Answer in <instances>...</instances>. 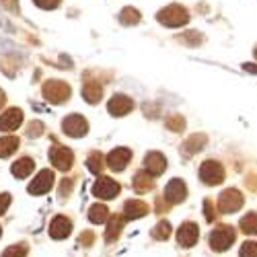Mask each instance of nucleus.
<instances>
[{"label": "nucleus", "instance_id": "7", "mask_svg": "<svg viewBox=\"0 0 257 257\" xmlns=\"http://www.w3.org/2000/svg\"><path fill=\"white\" fill-rule=\"evenodd\" d=\"M50 161L54 163L56 169H60V171H68V169L72 167L74 155H72V151H68L66 146L56 144V146H52V151H50Z\"/></svg>", "mask_w": 257, "mask_h": 257}, {"label": "nucleus", "instance_id": "33", "mask_svg": "<svg viewBox=\"0 0 257 257\" xmlns=\"http://www.w3.org/2000/svg\"><path fill=\"white\" fill-rule=\"evenodd\" d=\"M35 5L41 9H56L60 5V0H35Z\"/></svg>", "mask_w": 257, "mask_h": 257}, {"label": "nucleus", "instance_id": "31", "mask_svg": "<svg viewBox=\"0 0 257 257\" xmlns=\"http://www.w3.org/2000/svg\"><path fill=\"white\" fill-rule=\"evenodd\" d=\"M239 255H241V257H257V243H255V241H247V243H243Z\"/></svg>", "mask_w": 257, "mask_h": 257}, {"label": "nucleus", "instance_id": "39", "mask_svg": "<svg viewBox=\"0 0 257 257\" xmlns=\"http://www.w3.org/2000/svg\"><path fill=\"white\" fill-rule=\"evenodd\" d=\"M255 56H257V50H255Z\"/></svg>", "mask_w": 257, "mask_h": 257}, {"label": "nucleus", "instance_id": "4", "mask_svg": "<svg viewBox=\"0 0 257 257\" xmlns=\"http://www.w3.org/2000/svg\"><path fill=\"white\" fill-rule=\"evenodd\" d=\"M200 177L208 185H218L224 179V169H222V165L218 161H206L200 167Z\"/></svg>", "mask_w": 257, "mask_h": 257}, {"label": "nucleus", "instance_id": "34", "mask_svg": "<svg viewBox=\"0 0 257 257\" xmlns=\"http://www.w3.org/2000/svg\"><path fill=\"white\" fill-rule=\"evenodd\" d=\"M9 206H11V196L9 194H3V196H0V214H5Z\"/></svg>", "mask_w": 257, "mask_h": 257}, {"label": "nucleus", "instance_id": "12", "mask_svg": "<svg viewBox=\"0 0 257 257\" xmlns=\"http://www.w3.org/2000/svg\"><path fill=\"white\" fill-rule=\"evenodd\" d=\"M185 196H187V187H185V183L181 179H171L167 183V187H165V200L169 204H179V202L185 200Z\"/></svg>", "mask_w": 257, "mask_h": 257}, {"label": "nucleus", "instance_id": "10", "mask_svg": "<svg viewBox=\"0 0 257 257\" xmlns=\"http://www.w3.org/2000/svg\"><path fill=\"white\" fill-rule=\"evenodd\" d=\"M198 239H200V228H198V224L185 222V224L179 226V230H177V243H179L181 247H194V245L198 243Z\"/></svg>", "mask_w": 257, "mask_h": 257}, {"label": "nucleus", "instance_id": "37", "mask_svg": "<svg viewBox=\"0 0 257 257\" xmlns=\"http://www.w3.org/2000/svg\"><path fill=\"white\" fill-rule=\"evenodd\" d=\"M5 101H7V97H5V93H3V91H0V107L5 105Z\"/></svg>", "mask_w": 257, "mask_h": 257}, {"label": "nucleus", "instance_id": "15", "mask_svg": "<svg viewBox=\"0 0 257 257\" xmlns=\"http://www.w3.org/2000/svg\"><path fill=\"white\" fill-rule=\"evenodd\" d=\"M144 167L148 175H161L167 169V159L161 153H148L144 157Z\"/></svg>", "mask_w": 257, "mask_h": 257}, {"label": "nucleus", "instance_id": "29", "mask_svg": "<svg viewBox=\"0 0 257 257\" xmlns=\"http://www.w3.org/2000/svg\"><path fill=\"white\" fill-rule=\"evenodd\" d=\"M25 255H27V247L25 245H13L3 253V257H25Z\"/></svg>", "mask_w": 257, "mask_h": 257}, {"label": "nucleus", "instance_id": "18", "mask_svg": "<svg viewBox=\"0 0 257 257\" xmlns=\"http://www.w3.org/2000/svg\"><path fill=\"white\" fill-rule=\"evenodd\" d=\"M33 169H35V163L31 161V159H21V161H17L15 165H13V175L15 177H19V179H25V177H29L31 173H33Z\"/></svg>", "mask_w": 257, "mask_h": 257}, {"label": "nucleus", "instance_id": "20", "mask_svg": "<svg viewBox=\"0 0 257 257\" xmlns=\"http://www.w3.org/2000/svg\"><path fill=\"white\" fill-rule=\"evenodd\" d=\"M206 142V136L204 134H194L191 136L183 146H181V151H183V155H194V153H198V151H202V144Z\"/></svg>", "mask_w": 257, "mask_h": 257}, {"label": "nucleus", "instance_id": "19", "mask_svg": "<svg viewBox=\"0 0 257 257\" xmlns=\"http://www.w3.org/2000/svg\"><path fill=\"white\" fill-rule=\"evenodd\" d=\"M82 95H84V99H87L89 103H97V101H101L103 89H101L99 82L87 80V82H84V87H82Z\"/></svg>", "mask_w": 257, "mask_h": 257}, {"label": "nucleus", "instance_id": "16", "mask_svg": "<svg viewBox=\"0 0 257 257\" xmlns=\"http://www.w3.org/2000/svg\"><path fill=\"white\" fill-rule=\"evenodd\" d=\"M21 121H23V111L15 107V109H9L7 113L0 115V130L3 132H13L21 125Z\"/></svg>", "mask_w": 257, "mask_h": 257}, {"label": "nucleus", "instance_id": "21", "mask_svg": "<svg viewBox=\"0 0 257 257\" xmlns=\"http://www.w3.org/2000/svg\"><path fill=\"white\" fill-rule=\"evenodd\" d=\"M132 183H134V189L138 191V194H144V191L153 189V175H148L146 171H140V173H136Z\"/></svg>", "mask_w": 257, "mask_h": 257}, {"label": "nucleus", "instance_id": "27", "mask_svg": "<svg viewBox=\"0 0 257 257\" xmlns=\"http://www.w3.org/2000/svg\"><path fill=\"white\" fill-rule=\"evenodd\" d=\"M119 19H121V23L123 25H136L138 21H140V13L136 11V9H123L121 11V15H119Z\"/></svg>", "mask_w": 257, "mask_h": 257}, {"label": "nucleus", "instance_id": "26", "mask_svg": "<svg viewBox=\"0 0 257 257\" xmlns=\"http://www.w3.org/2000/svg\"><path fill=\"white\" fill-rule=\"evenodd\" d=\"M87 167H89L91 173L99 175L101 171H103V167H105V163H103V155H101V153H91V157L87 159Z\"/></svg>", "mask_w": 257, "mask_h": 257}, {"label": "nucleus", "instance_id": "30", "mask_svg": "<svg viewBox=\"0 0 257 257\" xmlns=\"http://www.w3.org/2000/svg\"><path fill=\"white\" fill-rule=\"evenodd\" d=\"M167 127H169V130H173V132H179L181 130V127L185 125V121H183V117L181 115H171V117H167Z\"/></svg>", "mask_w": 257, "mask_h": 257}, {"label": "nucleus", "instance_id": "23", "mask_svg": "<svg viewBox=\"0 0 257 257\" xmlns=\"http://www.w3.org/2000/svg\"><path fill=\"white\" fill-rule=\"evenodd\" d=\"M17 148H19V138H15V136L0 138V159L11 157V155L17 151Z\"/></svg>", "mask_w": 257, "mask_h": 257}, {"label": "nucleus", "instance_id": "8", "mask_svg": "<svg viewBox=\"0 0 257 257\" xmlns=\"http://www.w3.org/2000/svg\"><path fill=\"white\" fill-rule=\"evenodd\" d=\"M62 127H64V134H68L72 138H80V136L87 134L89 123H87V119H84L82 115L74 113V115H68L66 119L62 121Z\"/></svg>", "mask_w": 257, "mask_h": 257}, {"label": "nucleus", "instance_id": "17", "mask_svg": "<svg viewBox=\"0 0 257 257\" xmlns=\"http://www.w3.org/2000/svg\"><path fill=\"white\" fill-rule=\"evenodd\" d=\"M148 212V206L140 200H127L125 206H123V218L125 220H136V218H142L144 214Z\"/></svg>", "mask_w": 257, "mask_h": 257}, {"label": "nucleus", "instance_id": "28", "mask_svg": "<svg viewBox=\"0 0 257 257\" xmlns=\"http://www.w3.org/2000/svg\"><path fill=\"white\" fill-rule=\"evenodd\" d=\"M169 234H171V224L169 222H159L155 228H153V237L163 241V239H169Z\"/></svg>", "mask_w": 257, "mask_h": 257}, {"label": "nucleus", "instance_id": "3", "mask_svg": "<svg viewBox=\"0 0 257 257\" xmlns=\"http://www.w3.org/2000/svg\"><path fill=\"white\" fill-rule=\"evenodd\" d=\"M234 230L230 226H218L210 232V247L214 251H226L234 243Z\"/></svg>", "mask_w": 257, "mask_h": 257}, {"label": "nucleus", "instance_id": "11", "mask_svg": "<svg viewBox=\"0 0 257 257\" xmlns=\"http://www.w3.org/2000/svg\"><path fill=\"white\" fill-rule=\"evenodd\" d=\"M132 159V151L130 148H115V151H111L109 155H107V167H109L111 171H123L127 167V163H130Z\"/></svg>", "mask_w": 257, "mask_h": 257}, {"label": "nucleus", "instance_id": "35", "mask_svg": "<svg viewBox=\"0 0 257 257\" xmlns=\"http://www.w3.org/2000/svg\"><path fill=\"white\" fill-rule=\"evenodd\" d=\"M70 189H72V181H70V179H68V181L64 179V181H62V187H60V196H68Z\"/></svg>", "mask_w": 257, "mask_h": 257}, {"label": "nucleus", "instance_id": "5", "mask_svg": "<svg viewBox=\"0 0 257 257\" xmlns=\"http://www.w3.org/2000/svg\"><path fill=\"white\" fill-rule=\"evenodd\" d=\"M243 206V196L237 189H224L218 198V210L222 214H232Z\"/></svg>", "mask_w": 257, "mask_h": 257}, {"label": "nucleus", "instance_id": "1", "mask_svg": "<svg viewBox=\"0 0 257 257\" xmlns=\"http://www.w3.org/2000/svg\"><path fill=\"white\" fill-rule=\"evenodd\" d=\"M157 19H159V23H163L167 27H181V25H185L189 21V15H187V11L183 7L171 5V7L163 9Z\"/></svg>", "mask_w": 257, "mask_h": 257}, {"label": "nucleus", "instance_id": "22", "mask_svg": "<svg viewBox=\"0 0 257 257\" xmlns=\"http://www.w3.org/2000/svg\"><path fill=\"white\" fill-rule=\"evenodd\" d=\"M107 218H109V210H107L103 204L91 206V210H89V220H91L93 224H101V222H105Z\"/></svg>", "mask_w": 257, "mask_h": 257}, {"label": "nucleus", "instance_id": "32", "mask_svg": "<svg viewBox=\"0 0 257 257\" xmlns=\"http://www.w3.org/2000/svg\"><path fill=\"white\" fill-rule=\"evenodd\" d=\"M41 134H44V123H41V121H31V123H29V130H27V136L37 138V136H41Z\"/></svg>", "mask_w": 257, "mask_h": 257}, {"label": "nucleus", "instance_id": "38", "mask_svg": "<svg viewBox=\"0 0 257 257\" xmlns=\"http://www.w3.org/2000/svg\"><path fill=\"white\" fill-rule=\"evenodd\" d=\"M0 237H3V228H0Z\"/></svg>", "mask_w": 257, "mask_h": 257}, {"label": "nucleus", "instance_id": "24", "mask_svg": "<svg viewBox=\"0 0 257 257\" xmlns=\"http://www.w3.org/2000/svg\"><path fill=\"white\" fill-rule=\"evenodd\" d=\"M121 224H123V218H121V216H113V218L109 220V224H107V232H105V241H107V243H111L113 239L119 237Z\"/></svg>", "mask_w": 257, "mask_h": 257}, {"label": "nucleus", "instance_id": "14", "mask_svg": "<svg viewBox=\"0 0 257 257\" xmlns=\"http://www.w3.org/2000/svg\"><path fill=\"white\" fill-rule=\"evenodd\" d=\"M72 230V222L66 218V216H56L52 222H50V237L52 239H66Z\"/></svg>", "mask_w": 257, "mask_h": 257}, {"label": "nucleus", "instance_id": "6", "mask_svg": "<svg viewBox=\"0 0 257 257\" xmlns=\"http://www.w3.org/2000/svg\"><path fill=\"white\" fill-rule=\"evenodd\" d=\"M117 194H119V183L109 177H99L93 185V196H97L101 200H111Z\"/></svg>", "mask_w": 257, "mask_h": 257}, {"label": "nucleus", "instance_id": "9", "mask_svg": "<svg viewBox=\"0 0 257 257\" xmlns=\"http://www.w3.org/2000/svg\"><path fill=\"white\" fill-rule=\"evenodd\" d=\"M52 185H54V173L50 169H44V171H39L37 177L29 183V194H33V196L48 194L52 189Z\"/></svg>", "mask_w": 257, "mask_h": 257}, {"label": "nucleus", "instance_id": "36", "mask_svg": "<svg viewBox=\"0 0 257 257\" xmlns=\"http://www.w3.org/2000/svg\"><path fill=\"white\" fill-rule=\"evenodd\" d=\"M247 72H253V74H257V66H253V64H245V66H243Z\"/></svg>", "mask_w": 257, "mask_h": 257}, {"label": "nucleus", "instance_id": "13", "mask_svg": "<svg viewBox=\"0 0 257 257\" xmlns=\"http://www.w3.org/2000/svg\"><path fill=\"white\" fill-rule=\"evenodd\" d=\"M107 109H109L111 115H125V113H130L134 109V101L130 97H125V95H115L109 103H107Z\"/></svg>", "mask_w": 257, "mask_h": 257}, {"label": "nucleus", "instance_id": "2", "mask_svg": "<svg viewBox=\"0 0 257 257\" xmlns=\"http://www.w3.org/2000/svg\"><path fill=\"white\" fill-rule=\"evenodd\" d=\"M44 97L50 103L60 105V103L70 99V87H68L66 82H62V80H48L44 84Z\"/></svg>", "mask_w": 257, "mask_h": 257}, {"label": "nucleus", "instance_id": "25", "mask_svg": "<svg viewBox=\"0 0 257 257\" xmlns=\"http://www.w3.org/2000/svg\"><path fill=\"white\" fill-rule=\"evenodd\" d=\"M241 230L247 234H257V214L249 212L247 216L241 218Z\"/></svg>", "mask_w": 257, "mask_h": 257}]
</instances>
